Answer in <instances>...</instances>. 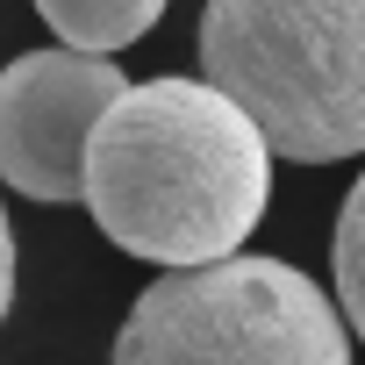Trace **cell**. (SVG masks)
Segmentation results:
<instances>
[{
	"label": "cell",
	"mask_w": 365,
	"mask_h": 365,
	"mask_svg": "<svg viewBox=\"0 0 365 365\" xmlns=\"http://www.w3.org/2000/svg\"><path fill=\"white\" fill-rule=\"evenodd\" d=\"M79 201L143 265H222L265 222L272 143L215 79H143L101 115Z\"/></svg>",
	"instance_id": "cell-1"
},
{
	"label": "cell",
	"mask_w": 365,
	"mask_h": 365,
	"mask_svg": "<svg viewBox=\"0 0 365 365\" xmlns=\"http://www.w3.org/2000/svg\"><path fill=\"white\" fill-rule=\"evenodd\" d=\"M201 72L294 165L365 150V0H208Z\"/></svg>",
	"instance_id": "cell-2"
},
{
	"label": "cell",
	"mask_w": 365,
	"mask_h": 365,
	"mask_svg": "<svg viewBox=\"0 0 365 365\" xmlns=\"http://www.w3.org/2000/svg\"><path fill=\"white\" fill-rule=\"evenodd\" d=\"M115 365H351V329L301 265L222 258L143 287Z\"/></svg>",
	"instance_id": "cell-3"
},
{
	"label": "cell",
	"mask_w": 365,
	"mask_h": 365,
	"mask_svg": "<svg viewBox=\"0 0 365 365\" xmlns=\"http://www.w3.org/2000/svg\"><path fill=\"white\" fill-rule=\"evenodd\" d=\"M129 93L108 58L86 51H29L0 72V187L43 208L86 194V150L101 115Z\"/></svg>",
	"instance_id": "cell-4"
},
{
	"label": "cell",
	"mask_w": 365,
	"mask_h": 365,
	"mask_svg": "<svg viewBox=\"0 0 365 365\" xmlns=\"http://www.w3.org/2000/svg\"><path fill=\"white\" fill-rule=\"evenodd\" d=\"M172 0H36V15L58 29L65 51H86V58H115L129 51L136 36L158 29V15Z\"/></svg>",
	"instance_id": "cell-5"
},
{
	"label": "cell",
	"mask_w": 365,
	"mask_h": 365,
	"mask_svg": "<svg viewBox=\"0 0 365 365\" xmlns=\"http://www.w3.org/2000/svg\"><path fill=\"white\" fill-rule=\"evenodd\" d=\"M336 308L365 336V172L344 194V215H336Z\"/></svg>",
	"instance_id": "cell-6"
},
{
	"label": "cell",
	"mask_w": 365,
	"mask_h": 365,
	"mask_svg": "<svg viewBox=\"0 0 365 365\" xmlns=\"http://www.w3.org/2000/svg\"><path fill=\"white\" fill-rule=\"evenodd\" d=\"M15 308V230H8V208H0V315Z\"/></svg>",
	"instance_id": "cell-7"
}]
</instances>
